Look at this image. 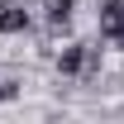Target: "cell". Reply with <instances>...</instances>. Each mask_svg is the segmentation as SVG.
<instances>
[{
  "mask_svg": "<svg viewBox=\"0 0 124 124\" xmlns=\"http://www.w3.org/2000/svg\"><path fill=\"white\" fill-rule=\"evenodd\" d=\"M100 33L124 43V0H105L100 5Z\"/></svg>",
  "mask_w": 124,
  "mask_h": 124,
  "instance_id": "6da1fadb",
  "label": "cell"
},
{
  "mask_svg": "<svg viewBox=\"0 0 124 124\" xmlns=\"http://www.w3.org/2000/svg\"><path fill=\"white\" fill-rule=\"evenodd\" d=\"M24 29H29L24 0H5V5H0V33H24Z\"/></svg>",
  "mask_w": 124,
  "mask_h": 124,
  "instance_id": "7a4b0ae2",
  "label": "cell"
},
{
  "mask_svg": "<svg viewBox=\"0 0 124 124\" xmlns=\"http://www.w3.org/2000/svg\"><path fill=\"white\" fill-rule=\"evenodd\" d=\"M57 67L72 77V72H86V48L81 43H72V48H62V57H57Z\"/></svg>",
  "mask_w": 124,
  "mask_h": 124,
  "instance_id": "3957f363",
  "label": "cell"
},
{
  "mask_svg": "<svg viewBox=\"0 0 124 124\" xmlns=\"http://www.w3.org/2000/svg\"><path fill=\"white\" fill-rule=\"evenodd\" d=\"M72 5H77V0H43V10H48V19H53V29H62V24L72 19Z\"/></svg>",
  "mask_w": 124,
  "mask_h": 124,
  "instance_id": "277c9868",
  "label": "cell"
},
{
  "mask_svg": "<svg viewBox=\"0 0 124 124\" xmlns=\"http://www.w3.org/2000/svg\"><path fill=\"white\" fill-rule=\"evenodd\" d=\"M0 100H15V86L10 81H0Z\"/></svg>",
  "mask_w": 124,
  "mask_h": 124,
  "instance_id": "5b68a950",
  "label": "cell"
}]
</instances>
